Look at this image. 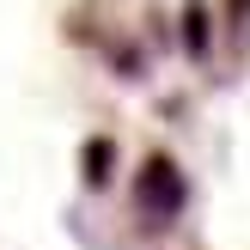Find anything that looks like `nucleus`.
<instances>
[{
    "label": "nucleus",
    "mask_w": 250,
    "mask_h": 250,
    "mask_svg": "<svg viewBox=\"0 0 250 250\" xmlns=\"http://www.w3.org/2000/svg\"><path fill=\"white\" fill-rule=\"evenodd\" d=\"M141 208H146V220H171L183 208V171L171 159H146L141 165Z\"/></svg>",
    "instance_id": "nucleus-1"
}]
</instances>
